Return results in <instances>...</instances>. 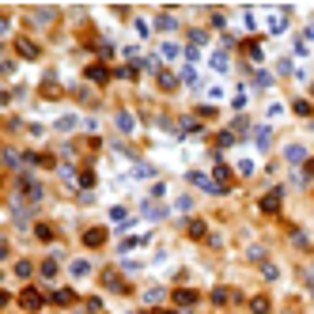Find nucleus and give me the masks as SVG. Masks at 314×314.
Segmentation results:
<instances>
[{
	"mask_svg": "<svg viewBox=\"0 0 314 314\" xmlns=\"http://www.w3.org/2000/svg\"><path fill=\"white\" fill-rule=\"evenodd\" d=\"M57 129H61V133H72V129H76V117H61V121H57Z\"/></svg>",
	"mask_w": 314,
	"mask_h": 314,
	"instance_id": "26",
	"label": "nucleus"
},
{
	"mask_svg": "<svg viewBox=\"0 0 314 314\" xmlns=\"http://www.w3.org/2000/svg\"><path fill=\"white\" fill-rule=\"evenodd\" d=\"M4 303H8V295H4V292H0V307H4Z\"/></svg>",
	"mask_w": 314,
	"mask_h": 314,
	"instance_id": "36",
	"label": "nucleus"
},
{
	"mask_svg": "<svg viewBox=\"0 0 314 314\" xmlns=\"http://www.w3.org/2000/svg\"><path fill=\"white\" fill-rule=\"evenodd\" d=\"M53 303H57V307H72V303H76V292H72V288H57V292H53Z\"/></svg>",
	"mask_w": 314,
	"mask_h": 314,
	"instance_id": "10",
	"label": "nucleus"
},
{
	"mask_svg": "<svg viewBox=\"0 0 314 314\" xmlns=\"http://www.w3.org/2000/svg\"><path fill=\"white\" fill-rule=\"evenodd\" d=\"M254 140H257V152H269V144H272V129H269V125H261Z\"/></svg>",
	"mask_w": 314,
	"mask_h": 314,
	"instance_id": "11",
	"label": "nucleus"
},
{
	"mask_svg": "<svg viewBox=\"0 0 314 314\" xmlns=\"http://www.w3.org/2000/svg\"><path fill=\"white\" fill-rule=\"evenodd\" d=\"M156 314H174V311H156Z\"/></svg>",
	"mask_w": 314,
	"mask_h": 314,
	"instance_id": "37",
	"label": "nucleus"
},
{
	"mask_svg": "<svg viewBox=\"0 0 314 314\" xmlns=\"http://www.w3.org/2000/svg\"><path fill=\"white\" fill-rule=\"evenodd\" d=\"M42 292H38V288H23V292H19V307H23V311H38V307H42Z\"/></svg>",
	"mask_w": 314,
	"mask_h": 314,
	"instance_id": "3",
	"label": "nucleus"
},
{
	"mask_svg": "<svg viewBox=\"0 0 314 314\" xmlns=\"http://www.w3.org/2000/svg\"><path fill=\"white\" fill-rule=\"evenodd\" d=\"M42 276H45V280H53V276H57V265H53V261H42Z\"/></svg>",
	"mask_w": 314,
	"mask_h": 314,
	"instance_id": "27",
	"label": "nucleus"
},
{
	"mask_svg": "<svg viewBox=\"0 0 314 314\" xmlns=\"http://www.w3.org/2000/svg\"><path fill=\"white\" fill-rule=\"evenodd\" d=\"M30 272H34V265H30V261H15V276H23V280H27Z\"/></svg>",
	"mask_w": 314,
	"mask_h": 314,
	"instance_id": "19",
	"label": "nucleus"
},
{
	"mask_svg": "<svg viewBox=\"0 0 314 314\" xmlns=\"http://www.w3.org/2000/svg\"><path fill=\"white\" fill-rule=\"evenodd\" d=\"M30 19H34V23H53V19H57V12H53V8H34V12H30Z\"/></svg>",
	"mask_w": 314,
	"mask_h": 314,
	"instance_id": "13",
	"label": "nucleus"
},
{
	"mask_svg": "<svg viewBox=\"0 0 314 314\" xmlns=\"http://www.w3.org/2000/svg\"><path fill=\"white\" fill-rule=\"evenodd\" d=\"M276 72H280V76H288V72H292V61H288V57H280V65H276Z\"/></svg>",
	"mask_w": 314,
	"mask_h": 314,
	"instance_id": "33",
	"label": "nucleus"
},
{
	"mask_svg": "<svg viewBox=\"0 0 314 314\" xmlns=\"http://www.w3.org/2000/svg\"><path fill=\"white\" fill-rule=\"evenodd\" d=\"M156 27H159V30H174V15H171V12H167V15H159V19H156Z\"/></svg>",
	"mask_w": 314,
	"mask_h": 314,
	"instance_id": "21",
	"label": "nucleus"
},
{
	"mask_svg": "<svg viewBox=\"0 0 314 314\" xmlns=\"http://www.w3.org/2000/svg\"><path fill=\"white\" fill-rule=\"evenodd\" d=\"M163 57H178V45H174V42H163Z\"/></svg>",
	"mask_w": 314,
	"mask_h": 314,
	"instance_id": "31",
	"label": "nucleus"
},
{
	"mask_svg": "<svg viewBox=\"0 0 314 314\" xmlns=\"http://www.w3.org/2000/svg\"><path fill=\"white\" fill-rule=\"evenodd\" d=\"M174 84H178V80H174L171 72H163V68H159V87H167V91H171Z\"/></svg>",
	"mask_w": 314,
	"mask_h": 314,
	"instance_id": "23",
	"label": "nucleus"
},
{
	"mask_svg": "<svg viewBox=\"0 0 314 314\" xmlns=\"http://www.w3.org/2000/svg\"><path fill=\"white\" fill-rule=\"evenodd\" d=\"M261 276H265V280H276L280 272H276V265H269V261H265V265H261Z\"/></svg>",
	"mask_w": 314,
	"mask_h": 314,
	"instance_id": "28",
	"label": "nucleus"
},
{
	"mask_svg": "<svg viewBox=\"0 0 314 314\" xmlns=\"http://www.w3.org/2000/svg\"><path fill=\"white\" fill-rule=\"evenodd\" d=\"M87 80H95V84H106V80H110V68H106V65H87Z\"/></svg>",
	"mask_w": 314,
	"mask_h": 314,
	"instance_id": "8",
	"label": "nucleus"
},
{
	"mask_svg": "<svg viewBox=\"0 0 314 314\" xmlns=\"http://www.w3.org/2000/svg\"><path fill=\"white\" fill-rule=\"evenodd\" d=\"M0 34H8V19L4 15H0Z\"/></svg>",
	"mask_w": 314,
	"mask_h": 314,
	"instance_id": "34",
	"label": "nucleus"
},
{
	"mask_svg": "<svg viewBox=\"0 0 314 314\" xmlns=\"http://www.w3.org/2000/svg\"><path fill=\"white\" fill-rule=\"evenodd\" d=\"M174 303H178L182 311H189V307H197V303H201V295L193 292V288H178V292H174Z\"/></svg>",
	"mask_w": 314,
	"mask_h": 314,
	"instance_id": "5",
	"label": "nucleus"
},
{
	"mask_svg": "<svg viewBox=\"0 0 314 314\" xmlns=\"http://www.w3.org/2000/svg\"><path fill=\"white\" fill-rule=\"evenodd\" d=\"M216 186L224 189V193H227V186H231V171H227V167H224V163L216 167Z\"/></svg>",
	"mask_w": 314,
	"mask_h": 314,
	"instance_id": "14",
	"label": "nucleus"
},
{
	"mask_svg": "<svg viewBox=\"0 0 314 314\" xmlns=\"http://www.w3.org/2000/svg\"><path fill=\"white\" fill-rule=\"evenodd\" d=\"M189 235H193V239H204V235H208L204 220H189Z\"/></svg>",
	"mask_w": 314,
	"mask_h": 314,
	"instance_id": "17",
	"label": "nucleus"
},
{
	"mask_svg": "<svg viewBox=\"0 0 314 314\" xmlns=\"http://www.w3.org/2000/svg\"><path fill=\"white\" fill-rule=\"evenodd\" d=\"M284 159L292 163V167H299L303 159H307V148H303V144H288V148H284Z\"/></svg>",
	"mask_w": 314,
	"mask_h": 314,
	"instance_id": "6",
	"label": "nucleus"
},
{
	"mask_svg": "<svg viewBox=\"0 0 314 314\" xmlns=\"http://www.w3.org/2000/svg\"><path fill=\"white\" fill-rule=\"evenodd\" d=\"M117 129H121V133H133V129H136V117L129 114V110H121V114H117Z\"/></svg>",
	"mask_w": 314,
	"mask_h": 314,
	"instance_id": "12",
	"label": "nucleus"
},
{
	"mask_svg": "<svg viewBox=\"0 0 314 314\" xmlns=\"http://www.w3.org/2000/svg\"><path fill=\"white\" fill-rule=\"evenodd\" d=\"M265 27H269V34H284L288 30V15L280 12V8H272V12L265 15Z\"/></svg>",
	"mask_w": 314,
	"mask_h": 314,
	"instance_id": "4",
	"label": "nucleus"
},
{
	"mask_svg": "<svg viewBox=\"0 0 314 314\" xmlns=\"http://www.w3.org/2000/svg\"><path fill=\"white\" fill-rule=\"evenodd\" d=\"M280 204H284V186H272L265 197L257 201V208H261L265 216H276V212H280Z\"/></svg>",
	"mask_w": 314,
	"mask_h": 314,
	"instance_id": "1",
	"label": "nucleus"
},
{
	"mask_svg": "<svg viewBox=\"0 0 314 314\" xmlns=\"http://www.w3.org/2000/svg\"><path fill=\"white\" fill-rule=\"evenodd\" d=\"M34 231H38V239H53V227H45V224H38Z\"/></svg>",
	"mask_w": 314,
	"mask_h": 314,
	"instance_id": "32",
	"label": "nucleus"
},
{
	"mask_svg": "<svg viewBox=\"0 0 314 314\" xmlns=\"http://www.w3.org/2000/svg\"><path fill=\"white\" fill-rule=\"evenodd\" d=\"M288 314H292V311H288Z\"/></svg>",
	"mask_w": 314,
	"mask_h": 314,
	"instance_id": "38",
	"label": "nucleus"
},
{
	"mask_svg": "<svg viewBox=\"0 0 314 314\" xmlns=\"http://www.w3.org/2000/svg\"><path fill=\"white\" fill-rule=\"evenodd\" d=\"M0 163H4V167H19V156H15V152H0Z\"/></svg>",
	"mask_w": 314,
	"mask_h": 314,
	"instance_id": "24",
	"label": "nucleus"
},
{
	"mask_svg": "<svg viewBox=\"0 0 314 314\" xmlns=\"http://www.w3.org/2000/svg\"><path fill=\"white\" fill-rule=\"evenodd\" d=\"M212 72H227V57H224V49L212 53Z\"/></svg>",
	"mask_w": 314,
	"mask_h": 314,
	"instance_id": "18",
	"label": "nucleus"
},
{
	"mask_svg": "<svg viewBox=\"0 0 314 314\" xmlns=\"http://www.w3.org/2000/svg\"><path fill=\"white\" fill-rule=\"evenodd\" d=\"M227 299H235V292H227V288H216V292H212L216 307H227Z\"/></svg>",
	"mask_w": 314,
	"mask_h": 314,
	"instance_id": "15",
	"label": "nucleus"
},
{
	"mask_svg": "<svg viewBox=\"0 0 314 314\" xmlns=\"http://www.w3.org/2000/svg\"><path fill=\"white\" fill-rule=\"evenodd\" d=\"M91 272V261H72V276H87Z\"/></svg>",
	"mask_w": 314,
	"mask_h": 314,
	"instance_id": "20",
	"label": "nucleus"
},
{
	"mask_svg": "<svg viewBox=\"0 0 314 314\" xmlns=\"http://www.w3.org/2000/svg\"><path fill=\"white\" fill-rule=\"evenodd\" d=\"M144 216H148V220H159V216H167V208H156V204H148V208H144Z\"/></svg>",
	"mask_w": 314,
	"mask_h": 314,
	"instance_id": "29",
	"label": "nucleus"
},
{
	"mask_svg": "<svg viewBox=\"0 0 314 314\" xmlns=\"http://www.w3.org/2000/svg\"><path fill=\"white\" fill-rule=\"evenodd\" d=\"M250 311L254 314H269V299H265V295H254V299H250Z\"/></svg>",
	"mask_w": 314,
	"mask_h": 314,
	"instance_id": "16",
	"label": "nucleus"
},
{
	"mask_svg": "<svg viewBox=\"0 0 314 314\" xmlns=\"http://www.w3.org/2000/svg\"><path fill=\"white\" fill-rule=\"evenodd\" d=\"M189 42H193V45H204V42H208V30H189Z\"/></svg>",
	"mask_w": 314,
	"mask_h": 314,
	"instance_id": "22",
	"label": "nucleus"
},
{
	"mask_svg": "<svg viewBox=\"0 0 314 314\" xmlns=\"http://www.w3.org/2000/svg\"><path fill=\"white\" fill-rule=\"evenodd\" d=\"M246 53H250L254 65H257V61H261V45H257V42H246Z\"/></svg>",
	"mask_w": 314,
	"mask_h": 314,
	"instance_id": "30",
	"label": "nucleus"
},
{
	"mask_svg": "<svg viewBox=\"0 0 314 314\" xmlns=\"http://www.w3.org/2000/svg\"><path fill=\"white\" fill-rule=\"evenodd\" d=\"M15 49H19V57H27V61L38 57V45L30 42V38H19V42H15Z\"/></svg>",
	"mask_w": 314,
	"mask_h": 314,
	"instance_id": "9",
	"label": "nucleus"
},
{
	"mask_svg": "<svg viewBox=\"0 0 314 314\" xmlns=\"http://www.w3.org/2000/svg\"><path fill=\"white\" fill-rule=\"evenodd\" d=\"M102 243H106V231H102V227H91V231H84V246H91V250H99Z\"/></svg>",
	"mask_w": 314,
	"mask_h": 314,
	"instance_id": "7",
	"label": "nucleus"
},
{
	"mask_svg": "<svg viewBox=\"0 0 314 314\" xmlns=\"http://www.w3.org/2000/svg\"><path fill=\"white\" fill-rule=\"evenodd\" d=\"M292 110H295V114H299V117H311V102H307V99H299V102H295V106H292Z\"/></svg>",
	"mask_w": 314,
	"mask_h": 314,
	"instance_id": "25",
	"label": "nucleus"
},
{
	"mask_svg": "<svg viewBox=\"0 0 314 314\" xmlns=\"http://www.w3.org/2000/svg\"><path fill=\"white\" fill-rule=\"evenodd\" d=\"M4 257H8V246H4V243H0V261H4Z\"/></svg>",
	"mask_w": 314,
	"mask_h": 314,
	"instance_id": "35",
	"label": "nucleus"
},
{
	"mask_svg": "<svg viewBox=\"0 0 314 314\" xmlns=\"http://www.w3.org/2000/svg\"><path fill=\"white\" fill-rule=\"evenodd\" d=\"M189 182H193L197 189H204V193H212V197H220V193H224V189L216 186V178H208V174H201V171H189Z\"/></svg>",
	"mask_w": 314,
	"mask_h": 314,
	"instance_id": "2",
	"label": "nucleus"
}]
</instances>
